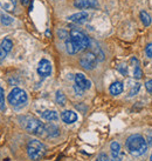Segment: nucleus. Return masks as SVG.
Instances as JSON below:
<instances>
[{"mask_svg":"<svg viewBox=\"0 0 152 161\" xmlns=\"http://www.w3.org/2000/svg\"><path fill=\"white\" fill-rule=\"evenodd\" d=\"M89 38L83 32L79 30H72L69 33V38L66 40V48L69 54H76L89 47Z\"/></svg>","mask_w":152,"mask_h":161,"instance_id":"nucleus-1","label":"nucleus"},{"mask_svg":"<svg viewBox=\"0 0 152 161\" xmlns=\"http://www.w3.org/2000/svg\"><path fill=\"white\" fill-rule=\"evenodd\" d=\"M126 148L131 155L134 157H140L143 155L144 153L146 152L148 149V145H146V141L143 136L137 134H134L129 136L128 140H126Z\"/></svg>","mask_w":152,"mask_h":161,"instance_id":"nucleus-2","label":"nucleus"},{"mask_svg":"<svg viewBox=\"0 0 152 161\" xmlns=\"http://www.w3.org/2000/svg\"><path fill=\"white\" fill-rule=\"evenodd\" d=\"M19 121H20V124H21V126H23V128L27 132L32 133V134H35V135L46 134L45 125L40 120H38V119L33 118V116H28V115L21 116L19 119Z\"/></svg>","mask_w":152,"mask_h":161,"instance_id":"nucleus-3","label":"nucleus"},{"mask_svg":"<svg viewBox=\"0 0 152 161\" xmlns=\"http://www.w3.org/2000/svg\"><path fill=\"white\" fill-rule=\"evenodd\" d=\"M27 154H28V157L31 158L32 160L34 161L41 160L43 158V155L46 154L45 145L41 142V141H39V140L33 139L27 145Z\"/></svg>","mask_w":152,"mask_h":161,"instance_id":"nucleus-4","label":"nucleus"},{"mask_svg":"<svg viewBox=\"0 0 152 161\" xmlns=\"http://www.w3.org/2000/svg\"><path fill=\"white\" fill-rule=\"evenodd\" d=\"M27 100H28V97H27L26 92L18 87L13 88L8 94V103L12 105V107L17 108V109L26 106Z\"/></svg>","mask_w":152,"mask_h":161,"instance_id":"nucleus-5","label":"nucleus"},{"mask_svg":"<svg viewBox=\"0 0 152 161\" xmlns=\"http://www.w3.org/2000/svg\"><path fill=\"white\" fill-rule=\"evenodd\" d=\"M99 63V58L97 55L93 52H89V53L84 54L80 60L81 66L84 68V69H94L96 67V65Z\"/></svg>","mask_w":152,"mask_h":161,"instance_id":"nucleus-6","label":"nucleus"},{"mask_svg":"<svg viewBox=\"0 0 152 161\" xmlns=\"http://www.w3.org/2000/svg\"><path fill=\"white\" fill-rule=\"evenodd\" d=\"M38 73L41 76H49L52 73V64L47 59H42L38 65Z\"/></svg>","mask_w":152,"mask_h":161,"instance_id":"nucleus-7","label":"nucleus"},{"mask_svg":"<svg viewBox=\"0 0 152 161\" xmlns=\"http://www.w3.org/2000/svg\"><path fill=\"white\" fill-rule=\"evenodd\" d=\"M75 84L80 88H82L83 91H87L89 90L90 87H91V82H90V80H88L87 78H85L84 74H82V73H77L75 75Z\"/></svg>","mask_w":152,"mask_h":161,"instance_id":"nucleus-8","label":"nucleus"},{"mask_svg":"<svg viewBox=\"0 0 152 161\" xmlns=\"http://www.w3.org/2000/svg\"><path fill=\"white\" fill-rule=\"evenodd\" d=\"M12 47H13V42L9 39H4L0 42V60L5 59V57L11 52Z\"/></svg>","mask_w":152,"mask_h":161,"instance_id":"nucleus-9","label":"nucleus"},{"mask_svg":"<svg viewBox=\"0 0 152 161\" xmlns=\"http://www.w3.org/2000/svg\"><path fill=\"white\" fill-rule=\"evenodd\" d=\"M74 6L80 9L95 8L97 6V1L96 0H75Z\"/></svg>","mask_w":152,"mask_h":161,"instance_id":"nucleus-10","label":"nucleus"},{"mask_svg":"<svg viewBox=\"0 0 152 161\" xmlns=\"http://www.w3.org/2000/svg\"><path fill=\"white\" fill-rule=\"evenodd\" d=\"M130 68H131V74H132L134 78H136V79L142 78V71H140V67H139V61L136 58H131V60H130Z\"/></svg>","mask_w":152,"mask_h":161,"instance_id":"nucleus-11","label":"nucleus"},{"mask_svg":"<svg viewBox=\"0 0 152 161\" xmlns=\"http://www.w3.org/2000/svg\"><path fill=\"white\" fill-rule=\"evenodd\" d=\"M88 17H89V14L87 12H79V13H75L70 17H68V20L75 24H83L88 19Z\"/></svg>","mask_w":152,"mask_h":161,"instance_id":"nucleus-12","label":"nucleus"},{"mask_svg":"<svg viewBox=\"0 0 152 161\" xmlns=\"http://www.w3.org/2000/svg\"><path fill=\"white\" fill-rule=\"evenodd\" d=\"M61 119L66 124H73V122H75L77 120V114L75 112H73V111H64L61 114Z\"/></svg>","mask_w":152,"mask_h":161,"instance_id":"nucleus-13","label":"nucleus"},{"mask_svg":"<svg viewBox=\"0 0 152 161\" xmlns=\"http://www.w3.org/2000/svg\"><path fill=\"white\" fill-rule=\"evenodd\" d=\"M0 6L7 12H13L17 7V0H0Z\"/></svg>","mask_w":152,"mask_h":161,"instance_id":"nucleus-14","label":"nucleus"},{"mask_svg":"<svg viewBox=\"0 0 152 161\" xmlns=\"http://www.w3.org/2000/svg\"><path fill=\"white\" fill-rule=\"evenodd\" d=\"M45 130H46V134L50 136V138H55V136H58L60 134V130L53 124H47L45 125Z\"/></svg>","mask_w":152,"mask_h":161,"instance_id":"nucleus-15","label":"nucleus"},{"mask_svg":"<svg viewBox=\"0 0 152 161\" xmlns=\"http://www.w3.org/2000/svg\"><path fill=\"white\" fill-rule=\"evenodd\" d=\"M40 114L45 120L48 121H56L58 119V114L55 111H52V109H46L43 112H41Z\"/></svg>","mask_w":152,"mask_h":161,"instance_id":"nucleus-16","label":"nucleus"},{"mask_svg":"<svg viewBox=\"0 0 152 161\" xmlns=\"http://www.w3.org/2000/svg\"><path fill=\"white\" fill-rule=\"evenodd\" d=\"M123 90H124V86H123V84L119 82V81L114 82V84L110 86V88H109V91H110V93H111L112 95H118V94H121L122 92H123Z\"/></svg>","mask_w":152,"mask_h":161,"instance_id":"nucleus-17","label":"nucleus"},{"mask_svg":"<svg viewBox=\"0 0 152 161\" xmlns=\"http://www.w3.org/2000/svg\"><path fill=\"white\" fill-rule=\"evenodd\" d=\"M139 88H140V85H139L137 81L130 80L129 81V91H128L129 97H134V95H136V94L138 93Z\"/></svg>","mask_w":152,"mask_h":161,"instance_id":"nucleus-18","label":"nucleus"},{"mask_svg":"<svg viewBox=\"0 0 152 161\" xmlns=\"http://www.w3.org/2000/svg\"><path fill=\"white\" fill-rule=\"evenodd\" d=\"M110 149H111V155L114 159H118L119 158V154H121V145L117 142V141H114L110 146Z\"/></svg>","mask_w":152,"mask_h":161,"instance_id":"nucleus-19","label":"nucleus"},{"mask_svg":"<svg viewBox=\"0 0 152 161\" xmlns=\"http://www.w3.org/2000/svg\"><path fill=\"white\" fill-rule=\"evenodd\" d=\"M140 20L143 23L144 26H150L151 25V17L146 11H142L140 12Z\"/></svg>","mask_w":152,"mask_h":161,"instance_id":"nucleus-20","label":"nucleus"},{"mask_svg":"<svg viewBox=\"0 0 152 161\" xmlns=\"http://www.w3.org/2000/svg\"><path fill=\"white\" fill-rule=\"evenodd\" d=\"M55 100H56V103H58V105H61V106H63V105L66 103V97H64V94H63L61 91H58V92H56Z\"/></svg>","mask_w":152,"mask_h":161,"instance_id":"nucleus-21","label":"nucleus"},{"mask_svg":"<svg viewBox=\"0 0 152 161\" xmlns=\"http://www.w3.org/2000/svg\"><path fill=\"white\" fill-rule=\"evenodd\" d=\"M0 109L1 111L5 109V93L1 87H0Z\"/></svg>","mask_w":152,"mask_h":161,"instance_id":"nucleus-22","label":"nucleus"},{"mask_svg":"<svg viewBox=\"0 0 152 161\" xmlns=\"http://www.w3.org/2000/svg\"><path fill=\"white\" fill-rule=\"evenodd\" d=\"M1 21H3L4 25H11V24L13 23V19L11 18V17H7V15L3 14L1 15Z\"/></svg>","mask_w":152,"mask_h":161,"instance_id":"nucleus-23","label":"nucleus"},{"mask_svg":"<svg viewBox=\"0 0 152 161\" xmlns=\"http://www.w3.org/2000/svg\"><path fill=\"white\" fill-rule=\"evenodd\" d=\"M96 161H109V158H108V155L105 153H101L99 157H97Z\"/></svg>","mask_w":152,"mask_h":161,"instance_id":"nucleus-24","label":"nucleus"},{"mask_svg":"<svg viewBox=\"0 0 152 161\" xmlns=\"http://www.w3.org/2000/svg\"><path fill=\"white\" fill-rule=\"evenodd\" d=\"M145 52H146V55H148L149 58H152V42H150V44L146 46Z\"/></svg>","mask_w":152,"mask_h":161,"instance_id":"nucleus-25","label":"nucleus"},{"mask_svg":"<svg viewBox=\"0 0 152 161\" xmlns=\"http://www.w3.org/2000/svg\"><path fill=\"white\" fill-rule=\"evenodd\" d=\"M145 87H146V90H148V92L152 93V79H151V80L146 81V84H145Z\"/></svg>","mask_w":152,"mask_h":161,"instance_id":"nucleus-26","label":"nucleus"},{"mask_svg":"<svg viewBox=\"0 0 152 161\" xmlns=\"http://www.w3.org/2000/svg\"><path fill=\"white\" fill-rule=\"evenodd\" d=\"M74 90H75V92H76V94H77V95H82V94H83V90H82V88H80L77 85L74 86Z\"/></svg>","mask_w":152,"mask_h":161,"instance_id":"nucleus-27","label":"nucleus"},{"mask_svg":"<svg viewBox=\"0 0 152 161\" xmlns=\"http://www.w3.org/2000/svg\"><path fill=\"white\" fill-rule=\"evenodd\" d=\"M21 4L25 5V6H27V5L29 4V0H21Z\"/></svg>","mask_w":152,"mask_h":161,"instance_id":"nucleus-28","label":"nucleus"},{"mask_svg":"<svg viewBox=\"0 0 152 161\" xmlns=\"http://www.w3.org/2000/svg\"><path fill=\"white\" fill-rule=\"evenodd\" d=\"M150 161H152V154H151V157H150Z\"/></svg>","mask_w":152,"mask_h":161,"instance_id":"nucleus-29","label":"nucleus"}]
</instances>
